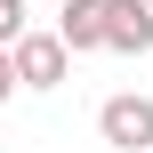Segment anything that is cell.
<instances>
[{
    "mask_svg": "<svg viewBox=\"0 0 153 153\" xmlns=\"http://www.w3.org/2000/svg\"><path fill=\"white\" fill-rule=\"evenodd\" d=\"M8 56H16V81H24V89H65V73H73L65 32H24Z\"/></svg>",
    "mask_w": 153,
    "mask_h": 153,
    "instance_id": "2",
    "label": "cell"
},
{
    "mask_svg": "<svg viewBox=\"0 0 153 153\" xmlns=\"http://www.w3.org/2000/svg\"><path fill=\"white\" fill-rule=\"evenodd\" d=\"M16 89H24V81H16V56H8V48H0V105H8V97H16Z\"/></svg>",
    "mask_w": 153,
    "mask_h": 153,
    "instance_id": "6",
    "label": "cell"
},
{
    "mask_svg": "<svg viewBox=\"0 0 153 153\" xmlns=\"http://www.w3.org/2000/svg\"><path fill=\"white\" fill-rule=\"evenodd\" d=\"M32 32V0H0V48H16Z\"/></svg>",
    "mask_w": 153,
    "mask_h": 153,
    "instance_id": "5",
    "label": "cell"
},
{
    "mask_svg": "<svg viewBox=\"0 0 153 153\" xmlns=\"http://www.w3.org/2000/svg\"><path fill=\"white\" fill-rule=\"evenodd\" d=\"M32 8H40V0H32ZM48 8H65V0H48Z\"/></svg>",
    "mask_w": 153,
    "mask_h": 153,
    "instance_id": "7",
    "label": "cell"
},
{
    "mask_svg": "<svg viewBox=\"0 0 153 153\" xmlns=\"http://www.w3.org/2000/svg\"><path fill=\"white\" fill-rule=\"evenodd\" d=\"M97 137H105L113 153H145L153 145V97H145V89L105 97V105H97Z\"/></svg>",
    "mask_w": 153,
    "mask_h": 153,
    "instance_id": "1",
    "label": "cell"
},
{
    "mask_svg": "<svg viewBox=\"0 0 153 153\" xmlns=\"http://www.w3.org/2000/svg\"><path fill=\"white\" fill-rule=\"evenodd\" d=\"M105 48H113V56H145V48H153V0H113Z\"/></svg>",
    "mask_w": 153,
    "mask_h": 153,
    "instance_id": "4",
    "label": "cell"
},
{
    "mask_svg": "<svg viewBox=\"0 0 153 153\" xmlns=\"http://www.w3.org/2000/svg\"><path fill=\"white\" fill-rule=\"evenodd\" d=\"M145 153H153V145H145Z\"/></svg>",
    "mask_w": 153,
    "mask_h": 153,
    "instance_id": "8",
    "label": "cell"
},
{
    "mask_svg": "<svg viewBox=\"0 0 153 153\" xmlns=\"http://www.w3.org/2000/svg\"><path fill=\"white\" fill-rule=\"evenodd\" d=\"M56 32H65L73 56L105 48V32H113V0H65V8H56Z\"/></svg>",
    "mask_w": 153,
    "mask_h": 153,
    "instance_id": "3",
    "label": "cell"
}]
</instances>
